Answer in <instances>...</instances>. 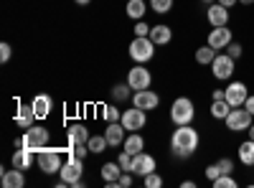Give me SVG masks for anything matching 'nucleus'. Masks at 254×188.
<instances>
[{
	"mask_svg": "<svg viewBox=\"0 0 254 188\" xmlns=\"http://www.w3.org/2000/svg\"><path fill=\"white\" fill-rule=\"evenodd\" d=\"M198 145H201V135H198L196 127H190V125H178L171 135V150L178 160L190 158L198 150Z\"/></svg>",
	"mask_w": 254,
	"mask_h": 188,
	"instance_id": "f257e3e1",
	"label": "nucleus"
},
{
	"mask_svg": "<svg viewBox=\"0 0 254 188\" xmlns=\"http://www.w3.org/2000/svg\"><path fill=\"white\" fill-rule=\"evenodd\" d=\"M193 117H196V107H193V102H190L188 97L173 99V104H171V122L176 125V127L178 125H190Z\"/></svg>",
	"mask_w": 254,
	"mask_h": 188,
	"instance_id": "f03ea898",
	"label": "nucleus"
},
{
	"mask_svg": "<svg viewBox=\"0 0 254 188\" xmlns=\"http://www.w3.org/2000/svg\"><path fill=\"white\" fill-rule=\"evenodd\" d=\"M252 122H254V115L247 107H231V112L224 120L229 132H247L252 127Z\"/></svg>",
	"mask_w": 254,
	"mask_h": 188,
	"instance_id": "7ed1b4c3",
	"label": "nucleus"
},
{
	"mask_svg": "<svg viewBox=\"0 0 254 188\" xmlns=\"http://www.w3.org/2000/svg\"><path fill=\"white\" fill-rule=\"evenodd\" d=\"M36 163H38V168L44 171L46 176H54V173H59L61 171V165H64V160H61V150H56V148H41L38 153H36Z\"/></svg>",
	"mask_w": 254,
	"mask_h": 188,
	"instance_id": "20e7f679",
	"label": "nucleus"
},
{
	"mask_svg": "<svg viewBox=\"0 0 254 188\" xmlns=\"http://www.w3.org/2000/svg\"><path fill=\"white\" fill-rule=\"evenodd\" d=\"M155 49L158 46L150 41V36H135V41L130 44V59L135 64H145L155 56Z\"/></svg>",
	"mask_w": 254,
	"mask_h": 188,
	"instance_id": "39448f33",
	"label": "nucleus"
},
{
	"mask_svg": "<svg viewBox=\"0 0 254 188\" xmlns=\"http://www.w3.org/2000/svg\"><path fill=\"white\" fill-rule=\"evenodd\" d=\"M81 173H84V160L69 153V160L64 163L61 171H59L61 181L66 183V186H76V188H79V186H81Z\"/></svg>",
	"mask_w": 254,
	"mask_h": 188,
	"instance_id": "423d86ee",
	"label": "nucleus"
},
{
	"mask_svg": "<svg viewBox=\"0 0 254 188\" xmlns=\"http://www.w3.org/2000/svg\"><path fill=\"white\" fill-rule=\"evenodd\" d=\"M51 140V132L46 127H41V125H33V127L23 130V148H31L33 153H38L41 148H46Z\"/></svg>",
	"mask_w": 254,
	"mask_h": 188,
	"instance_id": "0eeeda50",
	"label": "nucleus"
},
{
	"mask_svg": "<svg viewBox=\"0 0 254 188\" xmlns=\"http://www.w3.org/2000/svg\"><path fill=\"white\" fill-rule=\"evenodd\" d=\"M234 64H237V59H231L229 54H216V59L211 61V74H214V79L219 81H229L231 76H234Z\"/></svg>",
	"mask_w": 254,
	"mask_h": 188,
	"instance_id": "6e6552de",
	"label": "nucleus"
},
{
	"mask_svg": "<svg viewBox=\"0 0 254 188\" xmlns=\"http://www.w3.org/2000/svg\"><path fill=\"white\" fill-rule=\"evenodd\" d=\"M127 84H130L135 92H140V89H150V84H153V74H150V69H145L142 64H135V69L127 71Z\"/></svg>",
	"mask_w": 254,
	"mask_h": 188,
	"instance_id": "1a4fd4ad",
	"label": "nucleus"
},
{
	"mask_svg": "<svg viewBox=\"0 0 254 188\" xmlns=\"http://www.w3.org/2000/svg\"><path fill=\"white\" fill-rule=\"evenodd\" d=\"M120 122L125 125L127 132H140L145 127V122H147V115H145V110H140V107H135V104H132V110H125L122 112V120Z\"/></svg>",
	"mask_w": 254,
	"mask_h": 188,
	"instance_id": "9d476101",
	"label": "nucleus"
},
{
	"mask_svg": "<svg viewBox=\"0 0 254 188\" xmlns=\"http://www.w3.org/2000/svg\"><path fill=\"white\" fill-rule=\"evenodd\" d=\"M249 97V89L244 81H231V84L224 89V99L231 104V107H244V102Z\"/></svg>",
	"mask_w": 254,
	"mask_h": 188,
	"instance_id": "9b49d317",
	"label": "nucleus"
},
{
	"mask_svg": "<svg viewBox=\"0 0 254 188\" xmlns=\"http://www.w3.org/2000/svg\"><path fill=\"white\" fill-rule=\"evenodd\" d=\"M231 41H234V36H231V28H226V26H219V28H211L208 31V36H206V44L211 46V49H216V51H221V49H226Z\"/></svg>",
	"mask_w": 254,
	"mask_h": 188,
	"instance_id": "f8f14e48",
	"label": "nucleus"
},
{
	"mask_svg": "<svg viewBox=\"0 0 254 188\" xmlns=\"http://www.w3.org/2000/svg\"><path fill=\"white\" fill-rule=\"evenodd\" d=\"M206 20H208L211 28L229 26V8L221 5L219 0H216V3H208V8H206Z\"/></svg>",
	"mask_w": 254,
	"mask_h": 188,
	"instance_id": "ddd939ff",
	"label": "nucleus"
},
{
	"mask_svg": "<svg viewBox=\"0 0 254 188\" xmlns=\"http://www.w3.org/2000/svg\"><path fill=\"white\" fill-rule=\"evenodd\" d=\"M155 171V158L153 155H147V153H137V155H132V176H140V178H145L147 173H153Z\"/></svg>",
	"mask_w": 254,
	"mask_h": 188,
	"instance_id": "4468645a",
	"label": "nucleus"
},
{
	"mask_svg": "<svg viewBox=\"0 0 254 188\" xmlns=\"http://www.w3.org/2000/svg\"><path fill=\"white\" fill-rule=\"evenodd\" d=\"M132 104L147 112V110H155V107H158V104H160V97H158L153 89H140V92L132 94Z\"/></svg>",
	"mask_w": 254,
	"mask_h": 188,
	"instance_id": "2eb2a0df",
	"label": "nucleus"
},
{
	"mask_svg": "<svg viewBox=\"0 0 254 188\" xmlns=\"http://www.w3.org/2000/svg\"><path fill=\"white\" fill-rule=\"evenodd\" d=\"M36 112H33V107L31 104H18V110H15V125L20 130H28V127H33L36 125Z\"/></svg>",
	"mask_w": 254,
	"mask_h": 188,
	"instance_id": "dca6fc26",
	"label": "nucleus"
},
{
	"mask_svg": "<svg viewBox=\"0 0 254 188\" xmlns=\"http://www.w3.org/2000/svg\"><path fill=\"white\" fill-rule=\"evenodd\" d=\"M31 107H33V112H36L38 120H44V117H49L51 110H54V99H51L49 94H36L33 102H31Z\"/></svg>",
	"mask_w": 254,
	"mask_h": 188,
	"instance_id": "f3484780",
	"label": "nucleus"
},
{
	"mask_svg": "<svg viewBox=\"0 0 254 188\" xmlns=\"http://www.w3.org/2000/svg\"><path fill=\"white\" fill-rule=\"evenodd\" d=\"M127 130H125V125L122 122H110L107 125V130H104V137H107V142H110V148H117V145H122L125 142V135Z\"/></svg>",
	"mask_w": 254,
	"mask_h": 188,
	"instance_id": "a211bd4d",
	"label": "nucleus"
},
{
	"mask_svg": "<svg viewBox=\"0 0 254 188\" xmlns=\"http://www.w3.org/2000/svg\"><path fill=\"white\" fill-rule=\"evenodd\" d=\"M33 158H36V153L31 148H15V153H13V168L28 171L33 165Z\"/></svg>",
	"mask_w": 254,
	"mask_h": 188,
	"instance_id": "6ab92c4d",
	"label": "nucleus"
},
{
	"mask_svg": "<svg viewBox=\"0 0 254 188\" xmlns=\"http://www.w3.org/2000/svg\"><path fill=\"white\" fill-rule=\"evenodd\" d=\"M150 41H153L155 46H165V44H171V41H173V31H171V26H165V23L153 26V28H150Z\"/></svg>",
	"mask_w": 254,
	"mask_h": 188,
	"instance_id": "aec40b11",
	"label": "nucleus"
},
{
	"mask_svg": "<svg viewBox=\"0 0 254 188\" xmlns=\"http://www.w3.org/2000/svg\"><path fill=\"white\" fill-rule=\"evenodd\" d=\"M89 137H92L89 130L84 127V125H79V122L71 125V127L66 130V142L69 145H84V142H89Z\"/></svg>",
	"mask_w": 254,
	"mask_h": 188,
	"instance_id": "412c9836",
	"label": "nucleus"
},
{
	"mask_svg": "<svg viewBox=\"0 0 254 188\" xmlns=\"http://www.w3.org/2000/svg\"><path fill=\"white\" fill-rule=\"evenodd\" d=\"M142 148H145V140H142V135H140V132H130V135L125 137V142H122V150H127L130 155L142 153Z\"/></svg>",
	"mask_w": 254,
	"mask_h": 188,
	"instance_id": "4be33fe9",
	"label": "nucleus"
},
{
	"mask_svg": "<svg viewBox=\"0 0 254 188\" xmlns=\"http://www.w3.org/2000/svg\"><path fill=\"white\" fill-rule=\"evenodd\" d=\"M3 186H5V188H23V186H26L23 171H20V168H13V171H3Z\"/></svg>",
	"mask_w": 254,
	"mask_h": 188,
	"instance_id": "5701e85b",
	"label": "nucleus"
},
{
	"mask_svg": "<svg viewBox=\"0 0 254 188\" xmlns=\"http://www.w3.org/2000/svg\"><path fill=\"white\" fill-rule=\"evenodd\" d=\"M239 163L247 165V168H252V165H254V140L252 137L239 145Z\"/></svg>",
	"mask_w": 254,
	"mask_h": 188,
	"instance_id": "b1692460",
	"label": "nucleus"
},
{
	"mask_svg": "<svg viewBox=\"0 0 254 188\" xmlns=\"http://www.w3.org/2000/svg\"><path fill=\"white\" fill-rule=\"evenodd\" d=\"M216 54H219V51L211 49L208 44H206V46H198V49H196V61H198L201 66H211V61L216 59Z\"/></svg>",
	"mask_w": 254,
	"mask_h": 188,
	"instance_id": "393cba45",
	"label": "nucleus"
},
{
	"mask_svg": "<svg viewBox=\"0 0 254 188\" xmlns=\"http://www.w3.org/2000/svg\"><path fill=\"white\" fill-rule=\"evenodd\" d=\"M231 112V104L226 99H216V102H211V117L214 120H226V115Z\"/></svg>",
	"mask_w": 254,
	"mask_h": 188,
	"instance_id": "a878e982",
	"label": "nucleus"
},
{
	"mask_svg": "<svg viewBox=\"0 0 254 188\" xmlns=\"http://www.w3.org/2000/svg\"><path fill=\"white\" fill-rule=\"evenodd\" d=\"M147 5H145V0H127V15H130L132 20H142Z\"/></svg>",
	"mask_w": 254,
	"mask_h": 188,
	"instance_id": "bb28decb",
	"label": "nucleus"
},
{
	"mask_svg": "<svg viewBox=\"0 0 254 188\" xmlns=\"http://www.w3.org/2000/svg\"><path fill=\"white\" fill-rule=\"evenodd\" d=\"M99 173H102V178H104V183H107V181H117V178H120V176H122L125 171L120 168V163H104Z\"/></svg>",
	"mask_w": 254,
	"mask_h": 188,
	"instance_id": "cd10ccee",
	"label": "nucleus"
},
{
	"mask_svg": "<svg viewBox=\"0 0 254 188\" xmlns=\"http://www.w3.org/2000/svg\"><path fill=\"white\" fill-rule=\"evenodd\" d=\"M87 145H89V153H104V150L110 148V142H107V137H104V135H92Z\"/></svg>",
	"mask_w": 254,
	"mask_h": 188,
	"instance_id": "c85d7f7f",
	"label": "nucleus"
},
{
	"mask_svg": "<svg viewBox=\"0 0 254 188\" xmlns=\"http://www.w3.org/2000/svg\"><path fill=\"white\" fill-rule=\"evenodd\" d=\"M130 97H132V87L127 84V81H125V84H115L112 87V99L115 102H125V99H130Z\"/></svg>",
	"mask_w": 254,
	"mask_h": 188,
	"instance_id": "c756f323",
	"label": "nucleus"
},
{
	"mask_svg": "<svg viewBox=\"0 0 254 188\" xmlns=\"http://www.w3.org/2000/svg\"><path fill=\"white\" fill-rule=\"evenodd\" d=\"M211 186H214V188H237L239 183H237V178L231 176V173H224V176H219L216 181H211Z\"/></svg>",
	"mask_w": 254,
	"mask_h": 188,
	"instance_id": "7c9ffc66",
	"label": "nucleus"
},
{
	"mask_svg": "<svg viewBox=\"0 0 254 188\" xmlns=\"http://www.w3.org/2000/svg\"><path fill=\"white\" fill-rule=\"evenodd\" d=\"M150 8H153L158 15H165L168 10L173 8V0H150Z\"/></svg>",
	"mask_w": 254,
	"mask_h": 188,
	"instance_id": "2f4dec72",
	"label": "nucleus"
},
{
	"mask_svg": "<svg viewBox=\"0 0 254 188\" xmlns=\"http://www.w3.org/2000/svg\"><path fill=\"white\" fill-rule=\"evenodd\" d=\"M104 110V120L107 122H120L122 120V112L115 107V104H107V107H102Z\"/></svg>",
	"mask_w": 254,
	"mask_h": 188,
	"instance_id": "473e14b6",
	"label": "nucleus"
},
{
	"mask_svg": "<svg viewBox=\"0 0 254 188\" xmlns=\"http://www.w3.org/2000/svg\"><path fill=\"white\" fill-rule=\"evenodd\" d=\"M117 163H120L122 171H132V155L127 153V150H122V153L117 155Z\"/></svg>",
	"mask_w": 254,
	"mask_h": 188,
	"instance_id": "72a5a7b5",
	"label": "nucleus"
},
{
	"mask_svg": "<svg viewBox=\"0 0 254 188\" xmlns=\"http://www.w3.org/2000/svg\"><path fill=\"white\" fill-rule=\"evenodd\" d=\"M142 181H145V186H147V188H160V186H163V178L158 176V171L147 173V176H145Z\"/></svg>",
	"mask_w": 254,
	"mask_h": 188,
	"instance_id": "f704fd0d",
	"label": "nucleus"
},
{
	"mask_svg": "<svg viewBox=\"0 0 254 188\" xmlns=\"http://www.w3.org/2000/svg\"><path fill=\"white\" fill-rule=\"evenodd\" d=\"M226 54H229L231 59H242L244 49H242V44H239V41H231V44L226 46Z\"/></svg>",
	"mask_w": 254,
	"mask_h": 188,
	"instance_id": "c9c22d12",
	"label": "nucleus"
},
{
	"mask_svg": "<svg viewBox=\"0 0 254 188\" xmlns=\"http://www.w3.org/2000/svg\"><path fill=\"white\" fill-rule=\"evenodd\" d=\"M219 168H221V176L224 173H234V160L231 158H219Z\"/></svg>",
	"mask_w": 254,
	"mask_h": 188,
	"instance_id": "e433bc0d",
	"label": "nucleus"
},
{
	"mask_svg": "<svg viewBox=\"0 0 254 188\" xmlns=\"http://www.w3.org/2000/svg\"><path fill=\"white\" fill-rule=\"evenodd\" d=\"M150 28L153 26H147L145 20H135V36H150Z\"/></svg>",
	"mask_w": 254,
	"mask_h": 188,
	"instance_id": "4c0bfd02",
	"label": "nucleus"
},
{
	"mask_svg": "<svg viewBox=\"0 0 254 188\" xmlns=\"http://www.w3.org/2000/svg\"><path fill=\"white\" fill-rule=\"evenodd\" d=\"M130 186H132V173L125 171V173L117 178V188H130Z\"/></svg>",
	"mask_w": 254,
	"mask_h": 188,
	"instance_id": "58836bf2",
	"label": "nucleus"
},
{
	"mask_svg": "<svg viewBox=\"0 0 254 188\" xmlns=\"http://www.w3.org/2000/svg\"><path fill=\"white\" fill-rule=\"evenodd\" d=\"M219 176H221V168H219V163H211L208 168H206V178H208V181H216Z\"/></svg>",
	"mask_w": 254,
	"mask_h": 188,
	"instance_id": "ea45409f",
	"label": "nucleus"
},
{
	"mask_svg": "<svg viewBox=\"0 0 254 188\" xmlns=\"http://www.w3.org/2000/svg\"><path fill=\"white\" fill-rule=\"evenodd\" d=\"M10 56H13V49H10V44H0V61H3V64H8V61H10Z\"/></svg>",
	"mask_w": 254,
	"mask_h": 188,
	"instance_id": "a19ab883",
	"label": "nucleus"
},
{
	"mask_svg": "<svg viewBox=\"0 0 254 188\" xmlns=\"http://www.w3.org/2000/svg\"><path fill=\"white\" fill-rule=\"evenodd\" d=\"M244 107H247V110H249V112L254 115V94H249V97H247V102H244Z\"/></svg>",
	"mask_w": 254,
	"mask_h": 188,
	"instance_id": "79ce46f5",
	"label": "nucleus"
},
{
	"mask_svg": "<svg viewBox=\"0 0 254 188\" xmlns=\"http://www.w3.org/2000/svg\"><path fill=\"white\" fill-rule=\"evenodd\" d=\"M216 99H224V89H214V92H211V102H216Z\"/></svg>",
	"mask_w": 254,
	"mask_h": 188,
	"instance_id": "37998d69",
	"label": "nucleus"
},
{
	"mask_svg": "<svg viewBox=\"0 0 254 188\" xmlns=\"http://www.w3.org/2000/svg\"><path fill=\"white\" fill-rule=\"evenodd\" d=\"M219 3H221V5H226V8H231V5H237L239 0H219Z\"/></svg>",
	"mask_w": 254,
	"mask_h": 188,
	"instance_id": "c03bdc74",
	"label": "nucleus"
},
{
	"mask_svg": "<svg viewBox=\"0 0 254 188\" xmlns=\"http://www.w3.org/2000/svg\"><path fill=\"white\" fill-rule=\"evenodd\" d=\"M181 188H196V183H193V181H183Z\"/></svg>",
	"mask_w": 254,
	"mask_h": 188,
	"instance_id": "a18cd8bd",
	"label": "nucleus"
},
{
	"mask_svg": "<svg viewBox=\"0 0 254 188\" xmlns=\"http://www.w3.org/2000/svg\"><path fill=\"white\" fill-rule=\"evenodd\" d=\"M74 3H79V5H89L92 0H74Z\"/></svg>",
	"mask_w": 254,
	"mask_h": 188,
	"instance_id": "49530a36",
	"label": "nucleus"
},
{
	"mask_svg": "<svg viewBox=\"0 0 254 188\" xmlns=\"http://www.w3.org/2000/svg\"><path fill=\"white\" fill-rule=\"evenodd\" d=\"M247 132H249V137H252V140H254V122H252V127H249V130H247Z\"/></svg>",
	"mask_w": 254,
	"mask_h": 188,
	"instance_id": "de8ad7c7",
	"label": "nucleus"
},
{
	"mask_svg": "<svg viewBox=\"0 0 254 188\" xmlns=\"http://www.w3.org/2000/svg\"><path fill=\"white\" fill-rule=\"evenodd\" d=\"M242 5H254V0H239Z\"/></svg>",
	"mask_w": 254,
	"mask_h": 188,
	"instance_id": "09e8293b",
	"label": "nucleus"
},
{
	"mask_svg": "<svg viewBox=\"0 0 254 188\" xmlns=\"http://www.w3.org/2000/svg\"><path fill=\"white\" fill-rule=\"evenodd\" d=\"M201 3H216V0H201Z\"/></svg>",
	"mask_w": 254,
	"mask_h": 188,
	"instance_id": "8fccbe9b",
	"label": "nucleus"
}]
</instances>
